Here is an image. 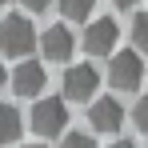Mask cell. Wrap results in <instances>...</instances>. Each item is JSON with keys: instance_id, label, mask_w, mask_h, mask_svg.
Returning <instances> with one entry per match:
<instances>
[{"instance_id": "6da1fadb", "label": "cell", "mask_w": 148, "mask_h": 148, "mask_svg": "<svg viewBox=\"0 0 148 148\" xmlns=\"http://www.w3.org/2000/svg\"><path fill=\"white\" fill-rule=\"evenodd\" d=\"M40 44V36H36V28L28 20L24 12H12V16H4L0 20V52L4 56H12V60H28V52Z\"/></svg>"}, {"instance_id": "7a4b0ae2", "label": "cell", "mask_w": 148, "mask_h": 148, "mask_svg": "<svg viewBox=\"0 0 148 148\" xmlns=\"http://www.w3.org/2000/svg\"><path fill=\"white\" fill-rule=\"evenodd\" d=\"M32 132H40V136H64V128H68V104L60 96H40L32 104Z\"/></svg>"}, {"instance_id": "3957f363", "label": "cell", "mask_w": 148, "mask_h": 148, "mask_svg": "<svg viewBox=\"0 0 148 148\" xmlns=\"http://www.w3.org/2000/svg\"><path fill=\"white\" fill-rule=\"evenodd\" d=\"M140 80H144L140 52H112V60H108V84L116 92H136Z\"/></svg>"}, {"instance_id": "277c9868", "label": "cell", "mask_w": 148, "mask_h": 148, "mask_svg": "<svg viewBox=\"0 0 148 148\" xmlns=\"http://www.w3.org/2000/svg\"><path fill=\"white\" fill-rule=\"evenodd\" d=\"M40 52H44V60L48 64H68L76 52V36L68 24H52L40 32Z\"/></svg>"}, {"instance_id": "5b68a950", "label": "cell", "mask_w": 148, "mask_h": 148, "mask_svg": "<svg viewBox=\"0 0 148 148\" xmlns=\"http://www.w3.org/2000/svg\"><path fill=\"white\" fill-rule=\"evenodd\" d=\"M116 40H120L116 20H112V16H100V20H92L88 32H84V52H88V56H112V52H116Z\"/></svg>"}, {"instance_id": "8992f818", "label": "cell", "mask_w": 148, "mask_h": 148, "mask_svg": "<svg viewBox=\"0 0 148 148\" xmlns=\"http://www.w3.org/2000/svg\"><path fill=\"white\" fill-rule=\"evenodd\" d=\"M96 88H100V72L92 64H68V72H64V96L68 100L88 104V96H96Z\"/></svg>"}, {"instance_id": "52a82bcc", "label": "cell", "mask_w": 148, "mask_h": 148, "mask_svg": "<svg viewBox=\"0 0 148 148\" xmlns=\"http://www.w3.org/2000/svg\"><path fill=\"white\" fill-rule=\"evenodd\" d=\"M88 124L96 128V132H120L124 124V108L116 96H96L88 104Z\"/></svg>"}, {"instance_id": "ba28073f", "label": "cell", "mask_w": 148, "mask_h": 148, "mask_svg": "<svg viewBox=\"0 0 148 148\" xmlns=\"http://www.w3.org/2000/svg\"><path fill=\"white\" fill-rule=\"evenodd\" d=\"M44 84H48V76H44V64H36V60H24V64H16V72H12V92L16 96H40L44 92Z\"/></svg>"}, {"instance_id": "9c48e42d", "label": "cell", "mask_w": 148, "mask_h": 148, "mask_svg": "<svg viewBox=\"0 0 148 148\" xmlns=\"http://www.w3.org/2000/svg\"><path fill=\"white\" fill-rule=\"evenodd\" d=\"M16 140H20V112L16 104L0 100V144H16Z\"/></svg>"}, {"instance_id": "30bf717a", "label": "cell", "mask_w": 148, "mask_h": 148, "mask_svg": "<svg viewBox=\"0 0 148 148\" xmlns=\"http://www.w3.org/2000/svg\"><path fill=\"white\" fill-rule=\"evenodd\" d=\"M56 8L64 12V20H88L96 0H56Z\"/></svg>"}, {"instance_id": "8fae6325", "label": "cell", "mask_w": 148, "mask_h": 148, "mask_svg": "<svg viewBox=\"0 0 148 148\" xmlns=\"http://www.w3.org/2000/svg\"><path fill=\"white\" fill-rule=\"evenodd\" d=\"M132 44L148 52V12H136V20H132Z\"/></svg>"}, {"instance_id": "7c38bea8", "label": "cell", "mask_w": 148, "mask_h": 148, "mask_svg": "<svg viewBox=\"0 0 148 148\" xmlns=\"http://www.w3.org/2000/svg\"><path fill=\"white\" fill-rule=\"evenodd\" d=\"M60 148H96V140L88 132H64L60 136Z\"/></svg>"}, {"instance_id": "4fadbf2b", "label": "cell", "mask_w": 148, "mask_h": 148, "mask_svg": "<svg viewBox=\"0 0 148 148\" xmlns=\"http://www.w3.org/2000/svg\"><path fill=\"white\" fill-rule=\"evenodd\" d=\"M132 120H136V128L140 132H148V96L136 100V108H132Z\"/></svg>"}, {"instance_id": "5bb4252c", "label": "cell", "mask_w": 148, "mask_h": 148, "mask_svg": "<svg viewBox=\"0 0 148 148\" xmlns=\"http://www.w3.org/2000/svg\"><path fill=\"white\" fill-rule=\"evenodd\" d=\"M20 4H24V8H28V12H44V8H48V4H52V0H20Z\"/></svg>"}, {"instance_id": "9a60e30c", "label": "cell", "mask_w": 148, "mask_h": 148, "mask_svg": "<svg viewBox=\"0 0 148 148\" xmlns=\"http://www.w3.org/2000/svg\"><path fill=\"white\" fill-rule=\"evenodd\" d=\"M108 148H136V144H132V140H112Z\"/></svg>"}, {"instance_id": "2e32d148", "label": "cell", "mask_w": 148, "mask_h": 148, "mask_svg": "<svg viewBox=\"0 0 148 148\" xmlns=\"http://www.w3.org/2000/svg\"><path fill=\"white\" fill-rule=\"evenodd\" d=\"M112 4H116V8H132L136 0H112Z\"/></svg>"}, {"instance_id": "e0dca14e", "label": "cell", "mask_w": 148, "mask_h": 148, "mask_svg": "<svg viewBox=\"0 0 148 148\" xmlns=\"http://www.w3.org/2000/svg\"><path fill=\"white\" fill-rule=\"evenodd\" d=\"M8 84V72H4V60H0V88Z\"/></svg>"}, {"instance_id": "ac0fdd59", "label": "cell", "mask_w": 148, "mask_h": 148, "mask_svg": "<svg viewBox=\"0 0 148 148\" xmlns=\"http://www.w3.org/2000/svg\"><path fill=\"white\" fill-rule=\"evenodd\" d=\"M4 4H12V0H0V8H4Z\"/></svg>"}, {"instance_id": "d6986e66", "label": "cell", "mask_w": 148, "mask_h": 148, "mask_svg": "<svg viewBox=\"0 0 148 148\" xmlns=\"http://www.w3.org/2000/svg\"><path fill=\"white\" fill-rule=\"evenodd\" d=\"M28 148H44V144H28Z\"/></svg>"}]
</instances>
